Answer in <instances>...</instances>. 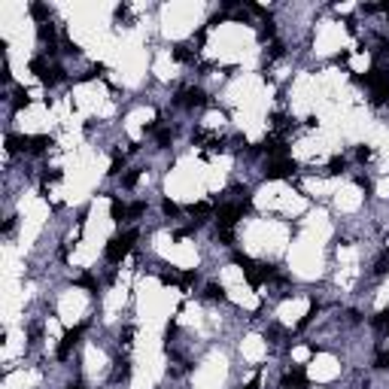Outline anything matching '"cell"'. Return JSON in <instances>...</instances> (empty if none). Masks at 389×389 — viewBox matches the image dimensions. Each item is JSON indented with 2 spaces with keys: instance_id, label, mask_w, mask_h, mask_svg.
I'll return each instance as SVG.
<instances>
[{
  "instance_id": "6da1fadb",
  "label": "cell",
  "mask_w": 389,
  "mask_h": 389,
  "mask_svg": "<svg viewBox=\"0 0 389 389\" xmlns=\"http://www.w3.org/2000/svg\"><path fill=\"white\" fill-rule=\"evenodd\" d=\"M137 237H140V231H137V228H131V231H125V234L113 237V240L107 243V250H103L107 261H110V264H119V261L125 259L131 250H134V240H137Z\"/></svg>"
},
{
  "instance_id": "7a4b0ae2",
  "label": "cell",
  "mask_w": 389,
  "mask_h": 389,
  "mask_svg": "<svg viewBox=\"0 0 389 389\" xmlns=\"http://www.w3.org/2000/svg\"><path fill=\"white\" fill-rule=\"evenodd\" d=\"M173 103H176V107H189V110H192V107H204V103H207V95H204V89L189 85V89H183L180 95L173 97Z\"/></svg>"
},
{
  "instance_id": "3957f363",
  "label": "cell",
  "mask_w": 389,
  "mask_h": 389,
  "mask_svg": "<svg viewBox=\"0 0 389 389\" xmlns=\"http://www.w3.org/2000/svg\"><path fill=\"white\" fill-rule=\"evenodd\" d=\"M292 173H295V162H289V158H274L264 167L268 180H283V176H292Z\"/></svg>"
},
{
  "instance_id": "277c9868",
  "label": "cell",
  "mask_w": 389,
  "mask_h": 389,
  "mask_svg": "<svg viewBox=\"0 0 389 389\" xmlns=\"http://www.w3.org/2000/svg\"><path fill=\"white\" fill-rule=\"evenodd\" d=\"M82 331H85V325H76V328H70L64 338H61V344H58V359H67V356H70V350L79 344Z\"/></svg>"
},
{
  "instance_id": "5b68a950",
  "label": "cell",
  "mask_w": 389,
  "mask_h": 389,
  "mask_svg": "<svg viewBox=\"0 0 389 389\" xmlns=\"http://www.w3.org/2000/svg\"><path fill=\"white\" fill-rule=\"evenodd\" d=\"M283 389H307V377L301 368H292L283 374Z\"/></svg>"
},
{
  "instance_id": "8992f818",
  "label": "cell",
  "mask_w": 389,
  "mask_h": 389,
  "mask_svg": "<svg viewBox=\"0 0 389 389\" xmlns=\"http://www.w3.org/2000/svg\"><path fill=\"white\" fill-rule=\"evenodd\" d=\"M52 146V137H46V134H40V137H28V143H25V149L33 152V155H40V152H46Z\"/></svg>"
},
{
  "instance_id": "52a82bcc",
  "label": "cell",
  "mask_w": 389,
  "mask_h": 389,
  "mask_svg": "<svg viewBox=\"0 0 389 389\" xmlns=\"http://www.w3.org/2000/svg\"><path fill=\"white\" fill-rule=\"evenodd\" d=\"M131 377V362L128 359H119L116 362V371H113V383H122V380H128Z\"/></svg>"
},
{
  "instance_id": "ba28073f",
  "label": "cell",
  "mask_w": 389,
  "mask_h": 389,
  "mask_svg": "<svg viewBox=\"0 0 389 389\" xmlns=\"http://www.w3.org/2000/svg\"><path fill=\"white\" fill-rule=\"evenodd\" d=\"M204 298H210V301H225V289H222V286H216V283H207Z\"/></svg>"
},
{
  "instance_id": "9c48e42d",
  "label": "cell",
  "mask_w": 389,
  "mask_h": 389,
  "mask_svg": "<svg viewBox=\"0 0 389 389\" xmlns=\"http://www.w3.org/2000/svg\"><path fill=\"white\" fill-rule=\"evenodd\" d=\"M371 323H374V328H380V331H386V328H389V307H386V310H380V313H377V316H374Z\"/></svg>"
},
{
  "instance_id": "30bf717a",
  "label": "cell",
  "mask_w": 389,
  "mask_h": 389,
  "mask_svg": "<svg viewBox=\"0 0 389 389\" xmlns=\"http://www.w3.org/2000/svg\"><path fill=\"white\" fill-rule=\"evenodd\" d=\"M137 180H140V170H128V173L122 176V186H125V189H134Z\"/></svg>"
},
{
  "instance_id": "8fae6325",
  "label": "cell",
  "mask_w": 389,
  "mask_h": 389,
  "mask_svg": "<svg viewBox=\"0 0 389 389\" xmlns=\"http://www.w3.org/2000/svg\"><path fill=\"white\" fill-rule=\"evenodd\" d=\"M344 167H347V162H344V158H341V155H334V158H331V162H328V173H341V170H344Z\"/></svg>"
},
{
  "instance_id": "7c38bea8",
  "label": "cell",
  "mask_w": 389,
  "mask_h": 389,
  "mask_svg": "<svg viewBox=\"0 0 389 389\" xmlns=\"http://www.w3.org/2000/svg\"><path fill=\"white\" fill-rule=\"evenodd\" d=\"M162 210L167 213V216H180V207H176L173 201H162Z\"/></svg>"
},
{
  "instance_id": "4fadbf2b",
  "label": "cell",
  "mask_w": 389,
  "mask_h": 389,
  "mask_svg": "<svg viewBox=\"0 0 389 389\" xmlns=\"http://www.w3.org/2000/svg\"><path fill=\"white\" fill-rule=\"evenodd\" d=\"M356 158H359V162H368V158H371V149H368V146H362V149L356 152Z\"/></svg>"
},
{
  "instance_id": "5bb4252c",
  "label": "cell",
  "mask_w": 389,
  "mask_h": 389,
  "mask_svg": "<svg viewBox=\"0 0 389 389\" xmlns=\"http://www.w3.org/2000/svg\"><path fill=\"white\" fill-rule=\"evenodd\" d=\"M377 368H389V353H383V356L377 359Z\"/></svg>"
},
{
  "instance_id": "9a60e30c",
  "label": "cell",
  "mask_w": 389,
  "mask_h": 389,
  "mask_svg": "<svg viewBox=\"0 0 389 389\" xmlns=\"http://www.w3.org/2000/svg\"><path fill=\"white\" fill-rule=\"evenodd\" d=\"M67 389H85V386H82V383H70Z\"/></svg>"
}]
</instances>
